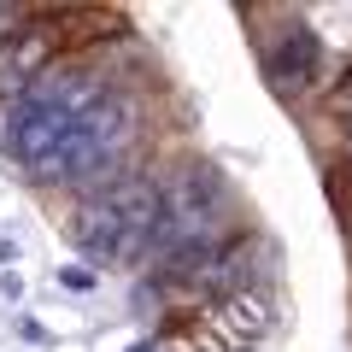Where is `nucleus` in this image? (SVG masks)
<instances>
[{
  "label": "nucleus",
  "mask_w": 352,
  "mask_h": 352,
  "mask_svg": "<svg viewBox=\"0 0 352 352\" xmlns=\"http://www.w3.org/2000/svg\"><path fill=\"white\" fill-rule=\"evenodd\" d=\"M106 100V82L94 71H76V65H65V71H47L36 88H30L24 100L12 106V129H6V153H12L18 164H24L30 176L41 170V164L53 159V153L71 141V129L82 124L94 106Z\"/></svg>",
  "instance_id": "f257e3e1"
},
{
  "label": "nucleus",
  "mask_w": 352,
  "mask_h": 352,
  "mask_svg": "<svg viewBox=\"0 0 352 352\" xmlns=\"http://www.w3.org/2000/svg\"><path fill=\"white\" fill-rule=\"evenodd\" d=\"M159 212H164V188L153 182V176H124V182H112L106 194H94V200L76 212V247L88 252V258H106V264H124L135 258V252L153 247V235H159Z\"/></svg>",
  "instance_id": "f03ea898"
},
{
  "label": "nucleus",
  "mask_w": 352,
  "mask_h": 352,
  "mask_svg": "<svg viewBox=\"0 0 352 352\" xmlns=\"http://www.w3.org/2000/svg\"><path fill=\"white\" fill-rule=\"evenodd\" d=\"M129 147H135V100L129 94H106L36 176L41 182H94V176H112Z\"/></svg>",
  "instance_id": "7ed1b4c3"
},
{
  "label": "nucleus",
  "mask_w": 352,
  "mask_h": 352,
  "mask_svg": "<svg viewBox=\"0 0 352 352\" xmlns=\"http://www.w3.org/2000/svg\"><path fill=\"white\" fill-rule=\"evenodd\" d=\"M217 229V176L212 170H176L164 182V212L153 247L164 258H194Z\"/></svg>",
  "instance_id": "20e7f679"
},
{
  "label": "nucleus",
  "mask_w": 352,
  "mask_h": 352,
  "mask_svg": "<svg viewBox=\"0 0 352 352\" xmlns=\"http://www.w3.org/2000/svg\"><path fill=\"white\" fill-rule=\"evenodd\" d=\"M47 59H53V36L47 30H24V36H12L6 47H0V100H24L30 88L47 76Z\"/></svg>",
  "instance_id": "39448f33"
},
{
  "label": "nucleus",
  "mask_w": 352,
  "mask_h": 352,
  "mask_svg": "<svg viewBox=\"0 0 352 352\" xmlns=\"http://www.w3.org/2000/svg\"><path fill=\"white\" fill-rule=\"evenodd\" d=\"M264 76L276 88H311L317 76V36L305 24H288L270 47H264Z\"/></svg>",
  "instance_id": "423d86ee"
},
{
  "label": "nucleus",
  "mask_w": 352,
  "mask_h": 352,
  "mask_svg": "<svg viewBox=\"0 0 352 352\" xmlns=\"http://www.w3.org/2000/svg\"><path fill=\"white\" fill-rule=\"evenodd\" d=\"M217 311H223V317H217V323H223V335H235V340H258L264 329H270V305H264V294L235 288Z\"/></svg>",
  "instance_id": "0eeeda50"
},
{
  "label": "nucleus",
  "mask_w": 352,
  "mask_h": 352,
  "mask_svg": "<svg viewBox=\"0 0 352 352\" xmlns=\"http://www.w3.org/2000/svg\"><path fill=\"white\" fill-rule=\"evenodd\" d=\"M12 24H18V6H6V0H0V47H6V36H12Z\"/></svg>",
  "instance_id": "6e6552de"
},
{
  "label": "nucleus",
  "mask_w": 352,
  "mask_h": 352,
  "mask_svg": "<svg viewBox=\"0 0 352 352\" xmlns=\"http://www.w3.org/2000/svg\"><path fill=\"white\" fill-rule=\"evenodd\" d=\"M335 112H340V118L352 124V82H346V94H340V106H335Z\"/></svg>",
  "instance_id": "1a4fd4ad"
},
{
  "label": "nucleus",
  "mask_w": 352,
  "mask_h": 352,
  "mask_svg": "<svg viewBox=\"0 0 352 352\" xmlns=\"http://www.w3.org/2000/svg\"><path fill=\"white\" fill-rule=\"evenodd\" d=\"M129 352H159V346H153V340H135V346H129Z\"/></svg>",
  "instance_id": "9d476101"
}]
</instances>
